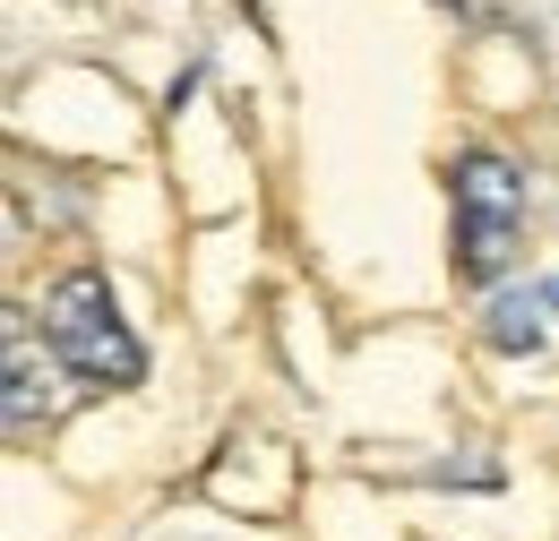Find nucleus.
Masks as SVG:
<instances>
[{
  "label": "nucleus",
  "mask_w": 559,
  "mask_h": 541,
  "mask_svg": "<svg viewBox=\"0 0 559 541\" xmlns=\"http://www.w3.org/2000/svg\"><path fill=\"white\" fill-rule=\"evenodd\" d=\"M44 344L70 361L86 387H130L146 370V352L130 336V318H121V301H112V284L95 267H70L44 292Z\"/></svg>",
  "instance_id": "obj_1"
},
{
  "label": "nucleus",
  "mask_w": 559,
  "mask_h": 541,
  "mask_svg": "<svg viewBox=\"0 0 559 541\" xmlns=\"http://www.w3.org/2000/svg\"><path fill=\"white\" fill-rule=\"evenodd\" d=\"M516 232H525V172L508 155H456V267L465 284H499L516 259Z\"/></svg>",
  "instance_id": "obj_2"
},
{
  "label": "nucleus",
  "mask_w": 559,
  "mask_h": 541,
  "mask_svg": "<svg viewBox=\"0 0 559 541\" xmlns=\"http://www.w3.org/2000/svg\"><path fill=\"white\" fill-rule=\"evenodd\" d=\"M490 336H499V352H534L543 344V292L534 301H499L490 310Z\"/></svg>",
  "instance_id": "obj_3"
},
{
  "label": "nucleus",
  "mask_w": 559,
  "mask_h": 541,
  "mask_svg": "<svg viewBox=\"0 0 559 541\" xmlns=\"http://www.w3.org/2000/svg\"><path fill=\"white\" fill-rule=\"evenodd\" d=\"M543 310H559V284H551V292H543Z\"/></svg>",
  "instance_id": "obj_4"
}]
</instances>
